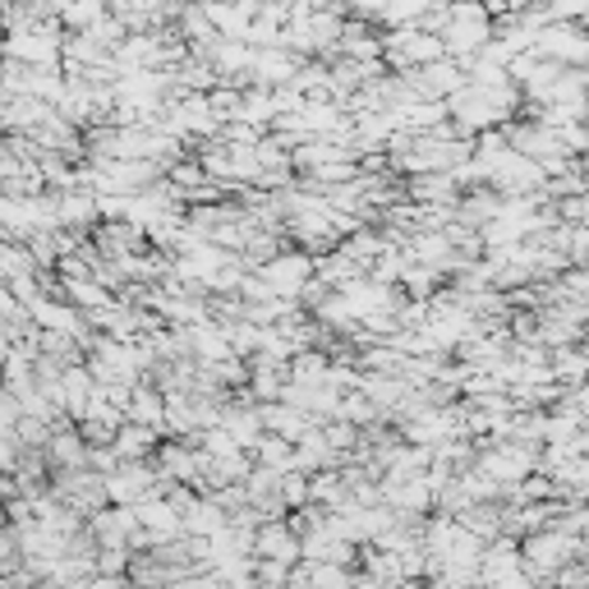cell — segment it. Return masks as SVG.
<instances>
[{
	"mask_svg": "<svg viewBox=\"0 0 589 589\" xmlns=\"http://www.w3.org/2000/svg\"><path fill=\"white\" fill-rule=\"evenodd\" d=\"M520 557H525V571H530V580L544 585V580H552L557 567L576 562V557H589V544H585V535H571V530H557V525H544V530L520 535Z\"/></svg>",
	"mask_w": 589,
	"mask_h": 589,
	"instance_id": "cell-1",
	"label": "cell"
},
{
	"mask_svg": "<svg viewBox=\"0 0 589 589\" xmlns=\"http://www.w3.org/2000/svg\"><path fill=\"white\" fill-rule=\"evenodd\" d=\"M447 55L443 47V33H428L419 23H406V28H383V60L387 70H415V65H428V60Z\"/></svg>",
	"mask_w": 589,
	"mask_h": 589,
	"instance_id": "cell-2",
	"label": "cell"
},
{
	"mask_svg": "<svg viewBox=\"0 0 589 589\" xmlns=\"http://www.w3.org/2000/svg\"><path fill=\"white\" fill-rule=\"evenodd\" d=\"M60 38H65L60 19H42L33 28H14V33L0 38V55L23 60V65H60Z\"/></svg>",
	"mask_w": 589,
	"mask_h": 589,
	"instance_id": "cell-3",
	"label": "cell"
},
{
	"mask_svg": "<svg viewBox=\"0 0 589 589\" xmlns=\"http://www.w3.org/2000/svg\"><path fill=\"white\" fill-rule=\"evenodd\" d=\"M535 51L557 65H589V28L580 19H548L535 38Z\"/></svg>",
	"mask_w": 589,
	"mask_h": 589,
	"instance_id": "cell-4",
	"label": "cell"
},
{
	"mask_svg": "<svg viewBox=\"0 0 589 589\" xmlns=\"http://www.w3.org/2000/svg\"><path fill=\"white\" fill-rule=\"evenodd\" d=\"M258 272V282L272 291V295H282V299H299V291L308 286V276H314V254L308 250H282L276 258H267V263H258L254 267Z\"/></svg>",
	"mask_w": 589,
	"mask_h": 589,
	"instance_id": "cell-5",
	"label": "cell"
},
{
	"mask_svg": "<svg viewBox=\"0 0 589 589\" xmlns=\"http://www.w3.org/2000/svg\"><path fill=\"white\" fill-rule=\"evenodd\" d=\"M106 484V502H125L134 507L139 498H148V492H158V460H120L111 475H102Z\"/></svg>",
	"mask_w": 589,
	"mask_h": 589,
	"instance_id": "cell-6",
	"label": "cell"
},
{
	"mask_svg": "<svg viewBox=\"0 0 589 589\" xmlns=\"http://www.w3.org/2000/svg\"><path fill=\"white\" fill-rule=\"evenodd\" d=\"M336 295L346 299L351 318L359 323V318H368V314H378V308H396L400 286H383V282H374L368 272H359V276H351V282H341V286H336Z\"/></svg>",
	"mask_w": 589,
	"mask_h": 589,
	"instance_id": "cell-7",
	"label": "cell"
},
{
	"mask_svg": "<svg viewBox=\"0 0 589 589\" xmlns=\"http://www.w3.org/2000/svg\"><path fill=\"white\" fill-rule=\"evenodd\" d=\"M308 55H295L286 47H254V60H250V83H263V88H276V83H291L299 74Z\"/></svg>",
	"mask_w": 589,
	"mask_h": 589,
	"instance_id": "cell-8",
	"label": "cell"
},
{
	"mask_svg": "<svg viewBox=\"0 0 589 589\" xmlns=\"http://www.w3.org/2000/svg\"><path fill=\"white\" fill-rule=\"evenodd\" d=\"M254 557H282V562H299V535L291 530L286 516H267L254 530Z\"/></svg>",
	"mask_w": 589,
	"mask_h": 589,
	"instance_id": "cell-9",
	"label": "cell"
},
{
	"mask_svg": "<svg viewBox=\"0 0 589 589\" xmlns=\"http://www.w3.org/2000/svg\"><path fill=\"white\" fill-rule=\"evenodd\" d=\"M203 14L212 19V28L222 38H244L250 33V23H254V10H258V0H199Z\"/></svg>",
	"mask_w": 589,
	"mask_h": 589,
	"instance_id": "cell-10",
	"label": "cell"
},
{
	"mask_svg": "<svg viewBox=\"0 0 589 589\" xmlns=\"http://www.w3.org/2000/svg\"><path fill=\"white\" fill-rule=\"evenodd\" d=\"M400 184H406L410 203H456L460 199V184L451 171H415V175H400Z\"/></svg>",
	"mask_w": 589,
	"mask_h": 589,
	"instance_id": "cell-11",
	"label": "cell"
},
{
	"mask_svg": "<svg viewBox=\"0 0 589 589\" xmlns=\"http://www.w3.org/2000/svg\"><path fill=\"white\" fill-rule=\"evenodd\" d=\"M55 207H60V226L70 231H88L102 222L98 212V194L83 190V184H70V190H55Z\"/></svg>",
	"mask_w": 589,
	"mask_h": 589,
	"instance_id": "cell-12",
	"label": "cell"
},
{
	"mask_svg": "<svg viewBox=\"0 0 589 589\" xmlns=\"http://www.w3.org/2000/svg\"><path fill=\"white\" fill-rule=\"evenodd\" d=\"M258 419H263L267 433H282L286 443H299L304 433L318 424L314 415H304L299 406H286V400H258Z\"/></svg>",
	"mask_w": 589,
	"mask_h": 589,
	"instance_id": "cell-13",
	"label": "cell"
},
{
	"mask_svg": "<svg viewBox=\"0 0 589 589\" xmlns=\"http://www.w3.org/2000/svg\"><path fill=\"white\" fill-rule=\"evenodd\" d=\"M488 38H492V19H447V28H443V47L451 60L475 55Z\"/></svg>",
	"mask_w": 589,
	"mask_h": 589,
	"instance_id": "cell-14",
	"label": "cell"
},
{
	"mask_svg": "<svg viewBox=\"0 0 589 589\" xmlns=\"http://www.w3.org/2000/svg\"><path fill=\"white\" fill-rule=\"evenodd\" d=\"M351 456L346 451H336L327 438H323V424H314L304 433V438L295 443V470L304 475H314V470H327V465H346Z\"/></svg>",
	"mask_w": 589,
	"mask_h": 589,
	"instance_id": "cell-15",
	"label": "cell"
},
{
	"mask_svg": "<svg viewBox=\"0 0 589 589\" xmlns=\"http://www.w3.org/2000/svg\"><path fill=\"white\" fill-rule=\"evenodd\" d=\"M47 465L51 470H79V465H88V443H83V433L79 424H60L51 433V443H47Z\"/></svg>",
	"mask_w": 589,
	"mask_h": 589,
	"instance_id": "cell-16",
	"label": "cell"
},
{
	"mask_svg": "<svg viewBox=\"0 0 589 589\" xmlns=\"http://www.w3.org/2000/svg\"><path fill=\"white\" fill-rule=\"evenodd\" d=\"M158 443H162V428L139 424V419H120L115 438H111V447L120 451V460H148L152 451H158Z\"/></svg>",
	"mask_w": 589,
	"mask_h": 589,
	"instance_id": "cell-17",
	"label": "cell"
},
{
	"mask_svg": "<svg viewBox=\"0 0 589 589\" xmlns=\"http://www.w3.org/2000/svg\"><path fill=\"white\" fill-rule=\"evenodd\" d=\"M336 51L351 55V60H378V55H383V33H378L374 23H364V19H351V14H346Z\"/></svg>",
	"mask_w": 589,
	"mask_h": 589,
	"instance_id": "cell-18",
	"label": "cell"
},
{
	"mask_svg": "<svg viewBox=\"0 0 589 589\" xmlns=\"http://www.w3.org/2000/svg\"><path fill=\"white\" fill-rule=\"evenodd\" d=\"M125 419H139V424H152L166 433V392L158 383L139 378L134 392H130V406H125Z\"/></svg>",
	"mask_w": 589,
	"mask_h": 589,
	"instance_id": "cell-19",
	"label": "cell"
},
{
	"mask_svg": "<svg viewBox=\"0 0 589 589\" xmlns=\"http://www.w3.org/2000/svg\"><path fill=\"white\" fill-rule=\"evenodd\" d=\"M235 120H244V125H254V130H272V120H276V92L263 88V83H250V88H240V111Z\"/></svg>",
	"mask_w": 589,
	"mask_h": 589,
	"instance_id": "cell-20",
	"label": "cell"
},
{
	"mask_svg": "<svg viewBox=\"0 0 589 589\" xmlns=\"http://www.w3.org/2000/svg\"><path fill=\"white\" fill-rule=\"evenodd\" d=\"M226 520H231V516L222 511V502H216L212 492H199V498H194L190 507L180 511V525H184V535H203V539L222 530Z\"/></svg>",
	"mask_w": 589,
	"mask_h": 589,
	"instance_id": "cell-21",
	"label": "cell"
},
{
	"mask_svg": "<svg viewBox=\"0 0 589 589\" xmlns=\"http://www.w3.org/2000/svg\"><path fill=\"white\" fill-rule=\"evenodd\" d=\"M548 364H552V378L562 383V387L589 383V351L580 346V341H571V346H552L548 351Z\"/></svg>",
	"mask_w": 589,
	"mask_h": 589,
	"instance_id": "cell-22",
	"label": "cell"
},
{
	"mask_svg": "<svg viewBox=\"0 0 589 589\" xmlns=\"http://www.w3.org/2000/svg\"><path fill=\"white\" fill-rule=\"evenodd\" d=\"M502 511H507V502H465V507L456 511V520L488 544V539L502 535Z\"/></svg>",
	"mask_w": 589,
	"mask_h": 589,
	"instance_id": "cell-23",
	"label": "cell"
},
{
	"mask_svg": "<svg viewBox=\"0 0 589 589\" xmlns=\"http://www.w3.org/2000/svg\"><path fill=\"white\" fill-rule=\"evenodd\" d=\"M250 456L258 465H272V470H295V443H286L282 433H258V443L250 447Z\"/></svg>",
	"mask_w": 589,
	"mask_h": 589,
	"instance_id": "cell-24",
	"label": "cell"
},
{
	"mask_svg": "<svg viewBox=\"0 0 589 589\" xmlns=\"http://www.w3.org/2000/svg\"><path fill=\"white\" fill-rule=\"evenodd\" d=\"M60 295H65L79 314L83 308H98V304H106L111 299V286H102L98 276H74V282H60Z\"/></svg>",
	"mask_w": 589,
	"mask_h": 589,
	"instance_id": "cell-25",
	"label": "cell"
},
{
	"mask_svg": "<svg viewBox=\"0 0 589 589\" xmlns=\"http://www.w3.org/2000/svg\"><path fill=\"white\" fill-rule=\"evenodd\" d=\"M106 10H111L106 0H70V6L60 10V28H65V33H83V28H92Z\"/></svg>",
	"mask_w": 589,
	"mask_h": 589,
	"instance_id": "cell-26",
	"label": "cell"
},
{
	"mask_svg": "<svg viewBox=\"0 0 589 589\" xmlns=\"http://www.w3.org/2000/svg\"><path fill=\"white\" fill-rule=\"evenodd\" d=\"M336 415H341V419H351V424H359V428H364V424H378V419H383V410H378L374 400H368V396H364L359 387L341 392V406H336Z\"/></svg>",
	"mask_w": 589,
	"mask_h": 589,
	"instance_id": "cell-27",
	"label": "cell"
},
{
	"mask_svg": "<svg viewBox=\"0 0 589 589\" xmlns=\"http://www.w3.org/2000/svg\"><path fill=\"white\" fill-rule=\"evenodd\" d=\"M428 6H433V0H387V10H383V23H378V28H406V23H419Z\"/></svg>",
	"mask_w": 589,
	"mask_h": 589,
	"instance_id": "cell-28",
	"label": "cell"
},
{
	"mask_svg": "<svg viewBox=\"0 0 589 589\" xmlns=\"http://www.w3.org/2000/svg\"><path fill=\"white\" fill-rule=\"evenodd\" d=\"M291 567L282 557H254V585H291Z\"/></svg>",
	"mask_w": 589,
	"mask_h": 589,
	"instance_id": "cell-29",
	"label": "cell"
},
{
	"mask_svg": "<svg viewBox=\"0 0 589 589\" xmlns=\"http://www.w3.org/2000/svg\"><path fill=\"white\" fill-rule=\"evenodd\" d=\"M557 139H562L567 158H585V152H589V125H585V120H567V125H557Z\"/></svg>",
	"mask_w": 589,
	"mask_h": 589,
	"instance_id": "cell-30",
	"label": "cell"
},
{
	"mask_svg": "<svg viewBox=\"0 0 589 589\" xmlns=\"http://www.w3.org/2000/svg\"><path fill=\"white\" fill-rule=\"evenodd\" d=\"M282 502H286V511H295V507L308 502V475L304 470H286L282 475Z\"/></svg>",
	"mask_w": 589,
	"mask_h": 589,
	"instance_id": "cell-31",
	"label": "cell"
},
{
	"mask_svg": "<svg viewBox=\"0 0 589 589\" xmlns=\"http://www.w3.org/2000/svg\"><path fill=\"white\" fill-rule=\"evenodd\" d=\"M341 10H346L351 19H364V23H383V10H387V0H341Z\"/></svg>",
	"mask_w": 589,
	"mask_h": 589,
	"instance_id": "cell-32",
	"label": "cell"
},
{
	"mask_svg": "<svg viewBox=\"0 0 589 589\" xmlns=\"http://www.w3.org/2000/svg\"><path fill=\"white\" fill-rule=\"evenodd\" d=\"M548 19H585L589 14V0H544Z\"/></svg>",
	"mask_w": 589,
	"mask_h": 589,
	"instance_id": "cell-33",
	"label": "cell"
},
{
	"mask_svg": "<svg viewBox=\"0 0 589 589\" xmlns=\"http://www.w3.org/2000/svg\"><path fill=\"white\" fill-rule=\"evenodd\" d=\"M562 406H571L585 424H589V383H580V387H567L562 392Z\"/></svg>",
	"mask_w": 589,
	"mask_h": 589,
	"instance_id": "cell-34",
	"label": "cell"
},
{
	"mask_svg": "<svg viewBox=\"0 0 589 589\" xmlns=\"http://www.w3.org/2000/svg\"><path fill=\"white\" fill-rule=\"evenodd\" d=\"M0 562H19V544H14V530L0 525Z\"/></svg>",
	"mask_w": 589,
	"mask_h": 589,
	"instance_id": "cell-35",
	"label": "cell"
},
{
	"mask_svg": "<svg viewBox=\"0 0 589 589\" xmlns=\"http://www.w3.org/2000/svg\"><path fill=\"white\" fill-rule=\"evenodd\" d=\"M580 175H585V184H589V152H585V158H580Z\"/></svg>",
	"mask_w": 589,
	"mask_h": 589,
	"instance_id": "cell-36",
	"label": "cell"
},
{
	"mask_svg": "<svg viewBox=\"0 0 589 589\" xmlns=\"http://www.w3.org/2000/svg\"><path fill=\"white\" fill-rule=\"evenodd\" d=\"M70 6V0H51V10H55V19H60V10H65Z\"/></svg>",
	"mask_w": 589,
	"mask_h": 589,
	"instance_id": "cell-37",
	"label": "cell"
},
{
	"mask_svg": "<svg viewBox=\"0 0 589 589\" xmlns=\"http://www.w3.org/2000/svg\"><path fill=\"white\" fill-rule=\"evenodd\" d=\"M580 346H585V351H589V323H585V336H580Z\"/></svg>",
	"mask_w": 589,
	"mask_h": 589,
	"instance_id": "cell-38",
	"label": "cell"
}]
</instances>
